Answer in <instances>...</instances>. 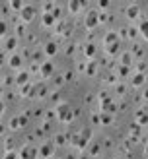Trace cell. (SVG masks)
Listing matches in <instances>:
<instances>
[{
  "label": "cell",
  "mask_w": 148,
  "mask_h": 159,
  "mask_svg": "<svg viewBox=\"0 0 148 159\" xmlns=\"http://www.w3.org/2000/svg\"><path fill=\"white\" fill-rule=\"evenodd\" d=\"M121 39H119V35H117V31H109V33H105V47H109V45H113V43H119Z\"/></svg>",
  "instance_id": "2e32d148"
},
{
  "label": "cell",
  "mask_w": 148,
  "mask_h": 159,
  "mask_svg": "<svg viewBox=\"0 0 148 159\" xmlns=\"http://www.w3.org/2000/svg\"><path fill=\"white\" fill-rule=\"evenodd\" d=\"M29 70H20L18 74H16V85L21 87V85H26V84H31L29 82Z\"/></svg>",
  "instance_id": "ba28073f"
},
{
  "label": "cell",
  "mask_w": 148,
  "mask_h": 159,
  "mask_svg": "<svg viewBox=\"0 0 148 159\" xmlns=\"http://www.w3.org/2000/svg\"><path fill=\"white\" fill-rule=\"evenodd\" d=\"M8 126H10V130H18V128H21V126H20V118H18V116H14Z\"/></svg>",
  "instance_id": "8d00e7d4"
},
{
  "label": "cell",
  "mask_w": 148,
  "mask_h": 159,
  "mask_svg": "<svg viewBox=\"0 0 148 159\" xmlns=\"http://www.w3.org/2000/svg\"><path fill=\"white\" fill-rule=\"evenodd\" d=\"M136 72H140V74L146 72V62H138V64H136Z\"/></svg>",
  "instance_id": "ab89813d"
},
{
  "label": "cell",
  "mask_w": 148,
  "mask_h": 159,
  "mask_svg": "<svg viewBox=\"0 0 148 159\" xmlns=\"http://www.w3.org/2000/svg\"><path fill=\"white\" fill-rule=\"evenodd\" d=\"M93 99H96V95H93V93H88V95H86V103H88V105H90V103H93Z\"/></svg>",
  "instance_id": "bcb514c9"
},
{
  "label": "cell",
  "mask_w": 148,
  "mask_h": 159,
  "mask_svg": "<svg viewBox=\"0 0 148 159\" xmlns=\"http://www.w3.org/2000/svg\"><path fill=\"white\" fill-rule=\"evenodd\" d=\"M74 49H76V45H68L64 52H66V54H68V57H70V54H74Z\"/></svg>",
  "instance_id": "7dc6e473"
},
{
  "label": "cell",
  "mask_w": 148,
  "mask_h": 159,
  "mask_svg": "<svg viewBox=\"0 0 148 159\" xmlns=\"http://www.w3.org/2000/svg\"><path fill=\"white\" fill-rule=\"evenodd\" d=\"M26 4H27V2H21V0H10V2H8V6H10L14 12H18V14L23 10V8H26Z\"/></svg>",
  "instance_id": "ffe728a7"
},
{
  "label": "cell",
  "mask_w": 148,
  "mask_h": 159,
  "mask_svg": "<svg viewBox=\"0 0 148 159\" xmlns=\"http://www.w3.org/2000/svg\"><path fill=\"white\" fill-rule=\"evenodd\" d=\"M33 82L31 84H26V85H21V87H18V91H20V95L21 97H31V93H33Z\"/></svg>",
  "instance_id": "9a60e30c"
},
{
  "label": "cell",
  "mask_w": 148,
  "mask_h": 159,
  "mask_svg": "<svg viewBox=\"0 0 148 159\" xmlns=\"http://www.w3.org/2000/svg\"><path fill=\"white\" fill-rule=\"evenodd\" d=\"M125 16H127V20H138L140 8L136 4H131V6H127V10H125Z\"/></svg>",
  "instance_id": "8fae6325"
},
{
  "label": "cell",
  "mask_w": 148,
  "mask_h": 159,
  "mask_svg": "<svg viewBox=\"0 0 148 159\" xmlns=\"http://www.w3.org/2000/svg\"><path fill=\"white\" fill-rule=\"evenodd\" d=\"M55 23H59V21H57V18H55L53 14H43V25L45 27H53Z\"/></svg>",
  "instance_id": "44dd1931"
},
{
  "label": "cell",
  "mask_w": 148,
  "mask_h": 159,
  "mask_svg": "<svg viewBox=\"0 0 148 159\" xmlns=\"http://www.w3.org/2000/svg\"><path fill=\"white\" fill-rule=\"evenodd\" d=\"M119 47H121V41L109 45V47H105V52L109 54V57H117V54H119Z\"/></svg>",
  "instance_id": "cb8c5ba5"
},
{
  "label": "cell",
  "mask_w": 148,
  "mask_h": 159,
  "mask_svg": "<svg viewBox=\"0 0 148 159\" xmlns=\"http://www.w3.org/2000/svg\"><path fill=\"white\" fill-rule=\"evenodd\" d=\"M4 159H20V152L12 149V152H4Z\"/></svg>",
  "instance_id": "836d02e7"
},
{
  "label": "cell",
  "mask_w": 148,
  "mask_h": 159,
  "mask_svg": "<svg viewBox=\"0 0 148 159\" xmlns=\"http://www.w3.org/2000/svg\"><path fill=\"white\" fill-rule=\"evenodd\" d=\"M136 124H140V126L148 124V113H146V111H138V113H136Z\"/></svg>",
  "instance_id": "603a6c76"
},
{
  "label": "cell",
  "mask_w": 148,
  "mask_h": 159,
  "mask_svg": "<svg viewBox=\"0 0 148 159\" xmlns=\"http://www.w3.org/2000/svg\"><path fill=\"white\" fill-rule=\"evenodd\" d=\"M18 152H20V159H39V148L33 144H23Z\"/></svg>",
  "instance_id": "6da1fadb"
},
{
  "label": "cell",
  "mask_w": 148,
  "mask_h": 159,
  "mask_svg": "<svg viewBox=\"0 0 148 159\" xmlns=\"http://www.w3.org/2000/svg\"><path fill=\"white\" fill-rule=\"evenodd\" d=\"M80 136H82L84 140L92 142V128H82V130H80Z\"/></svg>",
  "instance_id": "e575fe53"
},
{
  "label": "cell",
  "mask_w": 148,
  "mask_h": 159,
  "mask_svg": "<svg viewBox=\"0 0 148 159\" xmlns=\"http://www.w3.org/2000/svg\"><path fill=\"white\" fill-rule=\"evenodd\" d=\"M113 122V115L111 113H101V126H109Z\"/></svg>",
  "instance_id": "f1b7e54d"
},
{
  "label": "cell",
  "mask_w": 148,
  "mask_h": 159,
  "mask_svg": "<svg viewBox=\"0 0 148 159\" xmlns=\"http://www.w3.org/2000/svg\"><path fill=\"white\" fill-rule=\"evenodd\" d=\"M55 153V142H45L39 146V159H49Z\"/></svg>",
  "instance_id": "5b68a950"
},
{
  "label": "cell",
  "mask_w": 148,
  "mask_h": 159,
  "mask_svg": "<svg viewBox=\"0 0 148 159\" xmlns=\"http://www.w3.org/2000/svg\"><path fill=\"white\" fill-rule=\"evenodd\" d=\"M84 49V57L86 58H93L96 57V43H88L86 47H82Z\"/></svg>",
  "instance_id": "e0dca14e"
},
{
  "label": "cell",
  "mask_w": 148,
  "mask_h": 159,
  "mask_svg": "<svg viewBox=\"0 0 148 159\" xmlns=\"http://www.w3.org/2000/svg\"><path fill=\"white\" fill-rule=\"evenodd\" d=\"M138 33L148 41V20H140V23H138Z\"/></svg>",
  "instance_id": "7402d4cb"
},
{
  "label": "cell",
  "mask_w": 148,
  "mask_h": 159,
  "mask_svg": "<svg viewBox=\"0 0 148 159\" xmlns=\"http://www.w3.org/2000/svg\"><path fill=\"white\" fill-rule=\"evenodd\" d=\"M43 52H45V57H55V54L59 52V45L55 41H47L45 47H43Z\"/></svg>",
  "instance_id": "30bf717a"
},
{
  "label": "cell",
  "mask_w": 148,
  "mask_h": 159,
  "mask_svg": "<svg viewBox=\"0 0 148 159\" xmlns=\"http://www.w3.org/2000/svg\"><path fill=\"white\" fill-rule=\"evenodd\" d=\"M99 23V12L98 10H90L88 14H86V20H84V25L88 31H92L93 27H96Z\"/></svg>",
  "instance_id": "3957f363"
},
{
  "label": "cell",
  "mask_w": 148,
  "mask_h": 159,
  "mask_svg": "<svg viewBox=\"0 0 148 159\" xmlns=\"http://www.w3.org/2000/svg\"><path fill=\"white\" fill-rule=\"evenodd\" d=\"M144 153H146V155H148V146H146V148H144Z\"/></svg>",
  "instance_id": "f5cc1de1"
},
{
  "label": "cell",
  "mask_w": 148,
  "mask_h": 159,
  "mask_svg": "<svg viewBox=\"0 0 148 159\" xmlns=\"http://www.w3.org/2000/svg\"><path fill=\"white\" fill-rule=\"evenodd\" d=\"M16 47H18V37L16 35H8L6 39H4V51L8 52V51H14Z\"/></svg>",
  "instance_id": "7c38bea8"
},
{
  "label": "cell",
  "mask_w": 148,
  "mask_h": 159,
  "mask_svg": "<svg viewBox=\"0 0 148 159\" xmlns=\"http://www.w3.org/2000/svg\"><path fill=\"white\" fill-rule=\"evenodd\" d=\"M8 66H10L12 70H23L21 66H23V57L21 54H18V52H14V54H10V57H8Z\"/></svg>",
  "instance_id": "8992f818"
},
{
  "label": "cell",
  "mask_w": 148,
  "mask_h": 159,
  "mask_svg": "<svg viewBox=\"0 0 148 159\" xmlns=\"http://www.w3.org/2000/svg\"><path fill=\"white\" fill-rule=\"evenodd\" d=\"M96 74H98V60H90L88 62V68H86V76L93 78Z\"/></svg>",
  "instance_id": "d6986e66"
},
{
  "label": "cell",
  "mask_w": 148,
  "mask_h": 159,
  "mask_svg": "<svg viewBox=\"0 0 148 159\" xmlns=\"http://www.w3.org/2000/svg\"><path fill=\"white\" fill-rule=\"evenodd\" d=\"M119 78H129L131 76V68L129 66H119V72H117Z\"/></svg>",
  "instance_id": "1f68e13d"
},
{
  "label": "cell",
  "mask_w": 148,
  "mask_h": 159,
  "mask_svg": "<svg viewBox=\"0 0 148 159\" xmlns=\"http://www.w3.org/2000/svg\"><path fill=\"white\" fill-rule=\"evenodd\" d=\"M43 57H45L43 51H35L33 57H31V64H43Z\"/></svg>",
  "instance_id": "484cf974"
},
{
  "label": "cell",
  "mask_w": 148,
  "mask_h": 159,
  "mask_svg": "<svg viewBox=\"0 0 148 159\" xmlns=\"http://www.w3.org/2000/svg\"><path fill=\"white\" fill-rule=\"evenodd\" d=\"M99 8H101V10H107V8H109V4H111V2H107V0H99V2H96Z\"/></svg>",
  "instance_id": "7bdbcfd3"
},
{
  "label": "cell",
  "mask_w": 148,
  "mask_h": 159,
  "mask_svg": "<svg viewBox=\"0 0 148 159\" xmlns=\"http://www.w3.org/2000/svg\"><path fill=\"white\" fill-rule=\"evenodd\" d=\"M6 99H8V101L14 99V93H12V91H6Z\"/></svg>",
  "instance_id": "f907efd6"
},
{
  "label": "cell",
  "mask_w": 148,
  "mask_h": 159,
  "mask_svg": "<svg viewBox=\"0 0 148 159\" xmlns=\"http://www.w3.org/2000/svg\"><path fill=\"white\" fill-rule=\"evenodd\" d=\"M57 116H59V120L62 122H70L74 118V111L70 109L68 103H59V107H57Z\"/></svg>",
  "instance_id": "7a4b0ae2"
},
{
  "label": "cell",
  "mask_w": 148,
  "mask_h": 159,
  "mask_svg": "<svg viewBox=\"0 0 148 159\" xmlns=\"http://www.w3.org/2000/svg\"><path fill=\"white\" fill-rule=\"evenodd\" d=\"M66 82V80H64V76H57V78H55V85H57V87H60L62 84H64Z\"/></svg>",
  "instance_id": "b9f144b4"
},
{
  "label": "cell",
  "mask_w": 148,
  "mask_h": 159,
  "mask_svg": "<svg viewBox=\"0 0 148 159\" xmlns=\"http://www.w3.org/2000/svg\"><path fill=\"white\" fill-rule=\"evenodd\" d=\"M142 97H144V99H148V87H146V89L142 91Z\"/></svg>",
  "instance_id": "816d5d0a"
},
{
  "label": "cell",
  "mask_w": 148,
  "mask_h": 159,
  "mask_svg": "<svg viewBox=\"0 0 148 159\" xmlns=\"http://www.w3.org/2000/svg\"><path fill=\"white\" fill-rule=\"evenodd\" d=\"M105 82H107L109 85H117V84H119V76H117L115 72H111V74L105 78Z\"/></svg>",
  "instance_id": "4dcf8cb0"
},
{
  "label": "cell",
  "mask_w": 148,
  "mask_h": 159,
  "mask_svg": "<svg viewBox=\"0 0 148 159\" xmlns=\"http://www.w3.org/2000/svg\"><path fill=\"white\" fill-rule=\"evenodd\" d=\"M62 76H64V80H66V82H72V78H74V72H72V70H68V72H64Z\"/></svg>",
  "instance_id": "f6af8a7d"
},
{
  "label": "cell",
  "mask_w": 148,
  "mask_h": 159,
  "mask_svg": "<svg viewBox=\"0 0 148 159\" xmlns=\"http://www.w3.org/2000/svg\"><path fill=\"white\" fill-rule=\"evenodd\" d=\"M55 115H57V111H53V109H51V111H47V115H45V118H47V120H51V118H53Z\"/></svg>",
  "instance_id": "c3c4849f"
},
{
  "label": "cell",
  "mask_w": 148,
  "mask_h": 159,
  "mask_svg": "<svg viewBox=\"0 0 148 159\" xmlns=\"http://www.w3.org/2000/svg\"><path fill=\"white\" fill-rule=\"evenodd\" d=\"M4 82H2V85H4V89H8V87H12L14 84H16V76H10V74H4Z\"/></svg>",
  "instance_id": "4316f807"
},
{
  "label": "cell",
  "mask_w": 148,
  "mask_h": 159,
  "mask_svg": "<svg viewBox=\"0 0 148 159\" xmlns=\"http://www.w3.org/2000/svg\"><path fill=\"white\" fill-rule=\"evenodd\" d=\"M115 91H117V95H123L125 91H127V87H125V84H121V82H119V84L115 85Z\"/></svg>",
  "instance_id": "f35d334b"
},
{
  "label": "cell",
  "mask_w": 148,
  "mask_h": 159,
  "mask_svg": "<svg viewBox=\"0 0 148 159\" xmlns=\"http://www.w3.org/2000/svg\"><path fill=\"white\" fill-rule=\"evenodd\" d=\"M62 159H78L74 153H66V157H62Z\"/></svg>",
  "instance_id": "681fc988"
},
{
  "label": "cell",
  "mask_w": 148,
  "mask_h": 159,
  "mask_svg": "<svg viewBox=\"0 0 148 159\" xmlns=\"http://www.w3.org/2000/svg\"><path fill=\"white\" fill-rule=\"evenodd\" d=\"M132 57H135V58H140V57H142V54H144V51H142V47H140L138 43H135V45H132Z\"/></svg>",
  "instance_id": "f546056e"
},
{
  "label": "cell",
  "mask_w": 148,
  "mask_h": 159,
  "mask_svg": "<svg viewBox=\"0 0 148 159\" xmlns=\"http://www.w3.org/2000/svg\"><path fill=\"white\" fill-rule=\"evenodd\" d=\"M144 82H146V78H144V74H140V72H136L135 76L131 78V85H132V87H140V85H144Z\"/></svg>",
  "instance_id": "5bb4252c"
},
{
  "label": "cell",
  "mask_w": 148,
  "mask_h": 159,
  "mask_svg": "<svg viewBox=\"0 0 148 159\" xmlns=\"http://www.w3.org/2000/svg\"><path fill=\"white\" fill-rule=\"evenodd\" d=\"M88 4V2H78V0H70L68 2V12L70 14H80V10Z\"/></svg>",
  "instance_id": "4fadbf2b"
},
{
  "label": "cell",
  "mask_w": 148,
  "mask_h": 159,
  "mask_svg": "<svg viewBox=\"0 0 148 159\" xmlns=\"http://www.w3.org/2000/svg\"><path fill=\"white\" fill-rule=\"evenodd\" d=\"M90 120H92V124H96V126H101V113H92Z\"/></svg>",
  "instance_id": "d6a6232c"
},
{
  "label": "cell",
  "mask_w": 148,
  "mask_h": 159,
  "mask_svg": "<svg viewBox=\"0 0 148 159\" xmlns=\"http://www.w3.org/2000/svg\"><path fill=\"white\" fill-rule=\"evenodd\" d=\"M51 101H53V103H59V101H60V93H59V91H53V93H51Z\"/></svg>",
  "instance_id": "ee69618b"
},
{
  "label": "cell",
  "mask_w": 148,
  "mask_h": 159,
  "mask_svg": "<svg viewBox=\"0 0 148 159\" xmlns=\"http://www.w3.org/2000/svg\"><path fill=\"white\" fill-rule=\"evenodd\" d=\"M70 33H72V23H66V27H64V33H62V37H70Z\"/></svg>",
  "instance_id": "60d3db41"
},
{
  "label": "cell",
  "mask_w": 148,
  "mask_h": 159,
  "mask_svg": "<svg viewBox=\"0 0 148 159\" xmlns=\"http://www.w3.org/2000/svg\"><path fill=\"white\" fill-rule=\"evenodd\" d=\"M53 142H55V146H64L66 142H68V136H64L62 132H59V134H55Z\"/></svg>",
  "instance_id": "d4e9b609"
},
{
  "label": "cell",
  "mask_w": 148,
  "mask_h": 159,
  "mask_svg": "<svg viewBox=\"0 0 148 159\" xmlns=\"http://www.w3.org/2000/svg\"><path fill=\"white\" fill-rule=\"evenodd\" d=\"M26 23L23 21H18V25H16V29H14V35L16 37H21V35H26Z\"/></svg>",
  "instance_id": "83f0119b"
},
{
  "label": "cell",
  "mask_w": 148,
  "mask_h": 159,
  "mask_svg": "<svg viewBox=\"0 0 148 159\" xmlns=\"http://www.w3.org/2000/svg\"><path fill=\"white\" fill-rule=\"evenodd\" d=\"M101 153V144H98V142H90V149H88V155L90 157H96Z\"/></svg>",
  "instance_id": "ac0fdd59"
},
{
  "label": "cell",
  "mask_w": 148,
  "mask_h": 159,
  "mask_svg": "<svg viewBox=\"0 0 148 159\" xmlns=\"http://www.w3.org/2000/svg\"><path fill=\"white\" fill-rule=\"evenodd\" d=\"M140 33H138V27H132V25H129V39H136Z\"/></svg>",
  "instance_id": "74e56055"
},
{
  "label": "cell",
  "mask_w": 148,
  "mask_h": 159,
  "mask_svg": "<svg viewBox=\"0 0 148 159\" xmlns=\"http://www.w3.org/2000/svg\"><path fill=\"white\" fill-rule=\"evenodd\" d=\"M132 60H135V57H132L131 51H123V52L119 54V66H129V68H131Z\"/></svg>",
  "instance_id": "9c48e42d"
},
{
  "label": "cell",
  "mask_w": 148,
  "mask_h": 159,
  "mask_svg": "<svg viewBox=\"0 0 148 159\" xmlns=\"http://www.w3.org/2000/svg\"><path fill=\"white\" fill-rule=\"evenodd\" d=\"M53 74H55V64L49 62V60H45L43 64H41V78L43 80H49Z\"/></svg>",
  "instance_id": "52a82bcc"
},
{
  "label": "cell",
  "mask_w": 148,
  "mask_h": 159,
  "mask_svg": "<svg viewBox=\"0 0 148 159\" xmlns=\"http://www.w3.org/2000/svg\"><path fill=\"white\" fill-rule=\"evenodd\" d=\"M35 6H31V4H26V8L18 14V18H20V21H23V23H29L31 20L35 18Z\"/></svg>",
  "instance_id": "277c9868"
},
{
  "label": "cell",
  "mask_w": 148,
  "mask_h": 159,
  "mask_svg": "<svg viewBox=\"0 0 148 159\" xmlns=\"http://www.w3.org/2000/svg\"><path fill=\"white\" fill-rule=\"evenodd\" d=\"M117 35H119V39H129V27L123 25L119 31H117Z\"/></svg>",
  "instance_id": "d590c367"
}]
</instances>
